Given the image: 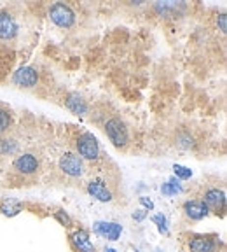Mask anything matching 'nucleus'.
<instances>
[{
    "label": "nucleus",
    "instance_id": "obj_16",
    "mask_svg": "<svg viewBox=\"0 0 227 252\" xmlns=\"http://www.w3.org/2000/svg\"><path fill=\"white\" fill-rule=\"evenodd\" d=\"M0 212L4 214V216L12 217V216H16V214L21 212V205L18 203V201H12V200L4 201V203L0 205Z\"/></svg>",
    "mask_w": 227,
    "mask_h": 252
},
{
    "label": "nucleus",
    "instance_id": "obj_24",
    "mask_svg": "<svg viewBox=\"0 0 227 252\" xmlns=\"http://www.w3.org/2000/svg\"><path fill=\"white\" fill-rule=\"evenodd\" d=\"M145 216H147V212H145V210H137V212L133 214V219L140 222V220L145 219Z\"/></svg>",
    "mask_w": 227,
    "mask_h": 252
},
{
    "label": "nucleus",
    "instance_id": "obj_12",
    "mask_svg": "<svg viewBox=\"0 0 227 252\" xmlns=\"http://www.w3.org/2000/svg\"><path fill=\"white\" fill-rule=\"evenodd\" d=\"M184 212H185V216H187L189 219L201 220V219H204L208 214H210V210H208V207L203 203V201L192 200V201H187V203L184 205Z\"/></svg>",
    "mask_w": 227,
    "mask_h": 252
},
{
    "label": "nucleus",
    "instance_id": "obj_11",
    "mask_svg": "<svg viewBox=\"0 0 227 252\" xmlns=\"http://www.w3.org/2000/svg\"><path fill=\"white\" fill-rule=\"evenodd\" d=\"M70 242L77 252H94V245L89 240V233L84 231V229H79V231L72 233Z\"/></svg>",
    "mask_w": 227,
    "mask_h": 252
},
{
    "label": "nucleus",
    "instance_id": "obj_26",
    "mask_svg": "<svg viewBox=\"0 0 227 252\" xmlns=\"http://www.w3.org/2000/svg\"><path fill=\"white\" fill-rule=\"evenodd\" d=\"M107 252H117L115 249H107Z\"/></svg>",
    "mask_w": 227,
    "mask_h": 252
},
{
    "label": "nucleus",
    "instance_id": "obj_8",
    "mask_svg": "<svg viewBox=\"0 0 227 252\" xmlns=\"http://www.w3.org/2000/svg\"><path fill=\"white\" fill-rule=\"evenodd\" d=\"M39 81V74L33 67H21L12 75V83L21 88H33Z\"/></svg>",
    "mask_w": 227,
    "mask_h": 252
},
{
    "label": "nucleus",
    "instance_id": "obj_23",
    "mask_svg": "<svg viewBox=\"0 0 227 252\" xmlns=\"http://www.w3.org/2000/svg\"><path fill=\"white\" fill-rule=\"evenodd\" d=\"M217 25H219V30L222 32V33H226V30H227V16L220 14L219 20H217Z\"/></svg>",
    "mask_w": 227,
    "mask_h": 252
},
{
    "label": "nucleus",
    "instance_id": "obj_10",
    "mask_svg": "<svg viewBox=\"0 0 227 252\" xmlns=\"http://www.w3.org/2000/svg\"><path fill=\"white\" fill-rule=\"evenodd\" d=\"M18 33V25L9 12H0V40H11Z\"/></svg>",
    "mask_w": 227,
    "mask_h": 252
},
{
    "label": "nucleus",
    "instance_id": "obj_9",
    "mask_svg": "<svg viewBox=\"0 0 227 252\" xmlns=\"http://www.w3.org/2000/svg\"><path fill=\"white\" fill-rule=\"evenodd\" d=\"M203 203L208 207V210H213L215 214L222 212L224 207H226V193H224L222 189H217V188L208 189L206 193H204Z\"/></svg>",
    "mask_w": 227,
    "mask_h": 252
},
{
    "label": "nucleus",
    "instance_id": "obj_18",
    "mask_svg": "<svg viewBox=\"0 0 227 252\" xmlns=\"http://www.w3.org/2000/svg\"><path fill=\"white\" fill-rule=\"evenodd\" d=\"M18 151V144L14 140H9V138H4L0 142V153L2 154H14Z\"/></svg>",
    "mask_w": 227,
    "mask_h": 252
},
{
    "label": "nucleus",
    "instance_id": "obj_1",
    "mask_svg": "<svg viewBox=\"0 0 227 252\" xmlns=\"http://www.w3.org/2000/svg\"><path fill=\"white\" fill-rule=\"evenodd\" d=\"M105 133L115 147H124L129 140L128 128H126L124 121H121L119 118H112L105 123Z\"/></svg>",
    "mask_w": 227,
    "mask_h": 252
},
{
    "label": "nucleus",
    "instance_id": "obj_4",
    "mask_svg": "<svg viewBox=\"0 0 227 252\" xmlns=\"http://www.w3.org/2000/svg\"><path fill=\"white\" fill-rule=\"evenodd\" d=\"M59 170L68 177H81L84 173V163L81 159V156L74 153H65L59 158Z\"/></svg>",
    "mask_w": 227,
    "mask_h": 252
},
{
    "label": "nucleus",
    "instance_id": "obj_22",
    "mask_svg": "<svg viewBox=\"0 0 227 252\" xmlns=\"http://www.w3.org/2000/svg\"><path fill=\"white\" fill-rule=\"evenodd\" d=\"M152 220L157 224V228H159L161 233H168V226H166V217L165 216H154Z\"/></svg>",
    "mask_w": 227,
    "mask_h": 252
},
{
    "label": "nucleus",
    "instance_id": "obj_17",
    "mask_svg": "<svg viewBox=\"0 0 227 252\" xmlns=\"http://www.w3.org/2000/svg\"><path fill=\"white\" fill-rule=\"evenodd\" d=\"M173 172H175V175H176V179H178V181H187V179L192 177V170L187 168V166L175 165V166H173Z\"/></svg>",
    "mask_w": 227,
    "mask_h": 252
},
{
    "label": "nucleus",
    "instance_id": "obj_20",
    "mask_svg": "<svg viewBox=\"0 0 227 252\" xmlns=\"http://www.w3.org/2000/svg\"><path fill=\"white\" fill-rule=\"evenodd\" d=\"M176 144H178L180 147H184V149H189V147L194 146V138L187 133H182L180 137H178V142H176Z\"/></svg>",
    "mask_w": 227,
    "mask_h": 252
},
{
    "label": "nucleus",
    "instance_id": "obj_15",
    "mask_svg": "<svg viewBox=\"0 0 227 252\" xmlns=\"http://www.w3.org/2000/svg\"><path fill=\"white\" fill-rule=\"evenodd\" d=\"M161 191H163V194H166V196H173V194L182 193V191H184V188H182V184H180V181H178V179H170L166 184H163Z\"/></svg>",
    "mask_w": 227,
    "mask_h": 252
},
{
    "label": "nucleus",
    "instance_id": "obj_6",
    "mask_svg": "<svg viewBox=\"0 0 227 252\" xmlns=\"http://www.w3.org/2000/svg\"><path fill=\"white\" fill-rule=\"evenodd\" d=\"M14 168L20 173H23V175H31V173H35L40 168V161L35 154L25 153L14 159Z\"/></svg>",
    "mask_w": 227,
    "mask_h": 252
},
{
    "label": "nucleus",
    "instance_id": "obj_3",
    "mask_svg": "<svg viewBox=\"0 0 227 252\" xmlns=\"http://www.w3.org/2000/svg\"><path fill=\"white\" fill-rule=\"evenodd\" d=\"M49 18H51V21L56 27H61V28H70L75 23V12L67 4H61V2L51 5Z\"/></svg>",
    "mask_w": 227,
    "mask_h": 252
},
{
    "label": "nucleus",
    "instance_id": "obj_14",
    "mask_svg": "<svg viewBox=\"0 0 227 252\" xmlns=\"http://www.w3.org/2000/svg\"><path fill=\"white\" fill-rule=\"evenodd\" d=\"M87 193L93 198H96L98 201H103V203L112 201V193H110V189L107 188L105 182L102 181H91L87 184Z\"/></svg>",
    "mask_w": 227,
    "mask_h": 252
},
{
    "label": "nucleus",
    "instance_id": "obj_7",
    "mask_svg": "<svg viewBox=\"0 0 227 252\" xmlns=\"http://www.w3.org/2000/svg\"><path fill=\"white\" fill-rule=\"evenodd\" d=\"M93 229L96 235L103 236L107 240L110 242H115L119 240V236L122 233V226L119 222H109V220H98V222H94Z\"/></svg>",
    "mask_w": 227,
    "mask_h": 252
},
{
    "label": "nucleus",
    "instance_id": "obj_25",
    "mask_svg": "<svg viewBox=\"0 0 227 252\" xmlns=\"http://www.w3.org/2000/svg\"><path fill=\"white\" fill-rule=\"evenodd\" d=\"M140 203L143 205V207H147V209H149V210H152V209H154V203L149 200V198L142 196V198H140Z\"/></svg>",
    "mask_w": 227,
    "mask_h": 252
},
{
    "label": "nucleus",
    "instance_id": "obj_2",
    "mask_svg": "<svg viewBox=\"0 0 227 252\" xmlns=\"http://www.w3.org/2000/svg\"><path fill=\"white\" fill-rule=\"evenodd\" d=\"M189 252H219L220 242L212 235H191L187 238Z\"/></svg>",
    "mask_w": 227,
    "mask_h": 252
},
{
    "label": "nucleus",
    "instance_id": "obj_13",
    "mask_svg": "<svg viewBox=\"0 0 227 252\" xmlns=\"http://www.w3.org/2000/svg\"><path fill=\"white\" fill-rule=\"evenodd\" d=\"M65 105H67V109L70 110V112H74V114H77V116H86L87 110H89L86 100L79 93H68L67 98H65Z\"/></svg>",
    "mask_w": 227,
    "mask_h": 252
},
{
    "label": "nucleus",
    "instance_id": "obj_21",
    "mask_svg": "<svg viewBox=\"0 0 227 252\" xmlns=\"http://www.w3.org/2000/svg\"><path fill=\"white\" fill-rule=\"evenodd\" d=\"M55 216H56V219L61 222L65 228H72V219L68 217V214L67 212H63V210H58V212H55Z\"/></svg>",
    "mask_w": 227,
    "mask_h": 252
},
{
    "label": "nucleus",
    "instance_id": "obj_19",
    "mask_svg": "<svg viewBox=\"0 0 227 252\" xmlns=\"http://www.w3.org/2000/svg\"><path fill=\"white\" fill-rule=\"evenodd\" d=\"M11 123H12L11 114L5 109H0V133L7 130L9 126H11Z\"/></svg>",
    "mask_w": 227,
    "mask_h": 252
},
{
    "label": "nucleus",
    "instance_id": "obj_5",
    "mask_svg": "<svg viewBox=\"0 0 227 252\" xmlns=\"http://www.w3.org/2000/svg\"><path fill=\"white\" fill-rule=\"evenodd\" d=\"M77 153L84 159H98L100 156L98 140L91 133H83L77 138Z\"/></svg>",
    "mask_w": 227,
    "mask_h": 252
}]
</instances>
